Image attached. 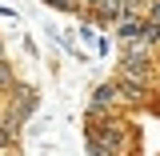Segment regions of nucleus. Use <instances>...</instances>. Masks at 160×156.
Segmentation results:
<instances>
[{"mask_svg": "<svg viewBox=\"0 0 160 156\" xmlns=\"http://www.w3.org/2000/svg\"><path fill=\"white\" fill-rule=\"evenodd\" d=\"M0 56H4V40H0Z\"/></svg>", "mask_w": 160, "mask_h": 156, "instance_id": "nucleus-6", "label": "nucleus"}, {"mask_svg": "<svg viewBox=\"0 0 160 156\" xmlns=\"http://www.w3.org/2000/svg\"><path fill=\"white\" fill-rule=\"evenodd\" d=\"M120 108H128L124 104V92H120V80H104L92 88V96H88V112H120Z\"/></svg>", "mask_w": 160, "mask_h": 156, "instance_id": "nucleus-3", "label": "nucleus"}, {"mask_svg": "<svg viewBox=\"0 0 160 156\" xmlns=\"http://www.w3.org/2000/svg\"><path fill=\"white\" fill-rule=\"evenodd\" d=\"M0 120H4V108H0Z\"/></svg>", "mask_w": 160, "mask_h": 156, "instance_id": "nucleus-7", "label": "nucleus"}, {"mask_svg": "<svg viewBox=\"0 0 160 156\" xmlns=\"http://www.w3.org/2000/svg\"><path fill=\"white\" fill-rule=\"evenodd\" d=\"M0 108H4L12 120L28 124V120L36 116V108H40V96H36V88H28V84H20V80H16V84L0 96Z\"/></svg>", "mask_w": 160, "mask_h": 156, "instance_id": "nucleus-2", "label": "nucleus"}, {"mask_svg": "<svg viewBox=\"0 0 160 156\" xmlns=\"http://www.w3.org/2000/svg\"><path fill=\"white\" fill-rule=\"evenodd\" d=\"M84 144H88L92 156H116V152H132L136 136H132V124L120 120L116 112H88Z\"/></svg>", "mask_w": 160, "mask_h": 156, "instance_id": "nucleus-1", "label": "nucleus"}, {"mask_svg": "<svg viewBox=\"0 0 160 156\" xmlns=\"http://www.w3.org/2000/svg\"><path fill=\"white\" fill-rule=\"evenodd\" d=\"M40 4L56 8V12H72V16H80V12H84V0H40Z\"/></svg>", "mask_w": 160, "mask_h": 156, "instance_id": "nucleus-5", "label": "nucleus"}, {"mask_svg": "<svg viewBox=\"0 0 160 156\" xmlns=\"http://www.w3.org/2000/svg\"><path fill=\"white\" fill-rule=\"evenodd\" d=\"M12 84H16V68H12V60H8V56H0V96H4Z\"/></svg>", "mask_w": 160, "mask_h": 156, "instance_id": "nucleus-4", "label": "nucleus"}]
</instances>
